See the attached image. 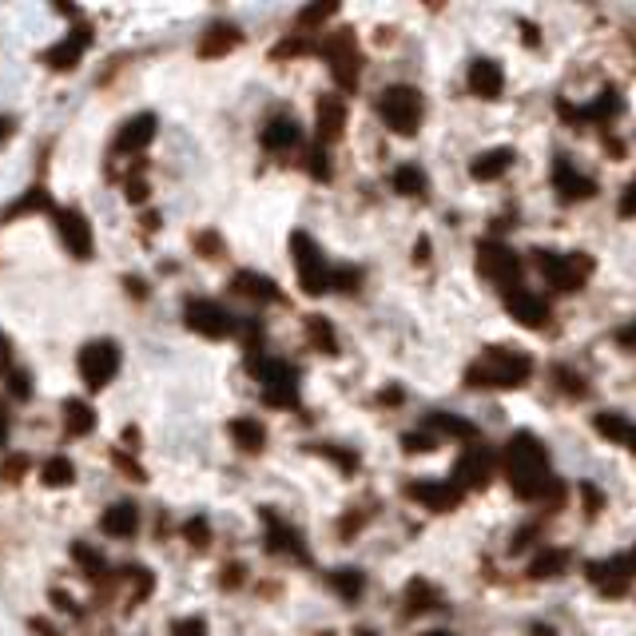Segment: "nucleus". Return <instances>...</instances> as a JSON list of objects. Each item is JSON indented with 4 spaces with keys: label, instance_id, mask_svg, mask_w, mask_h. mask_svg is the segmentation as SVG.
<instances>
[{
    "label": "nucleus",
    "instance_id": "0e129e2a",
    "mask_svg": "<svg viewBox=\"0 0 636 636\" xmlns=\"http://www.w3.org/2000/svg\"><path fill=\"white\" fill-rule=\"evenodd\" d=\"M355 636H378V633H370V628H358V633Z\"/></svg>",
    "mask_w": 636,
    "mask_h": 636
},
{
    "label": "nucleus",
    "instance_id": "4be33fe9",
    "mask_svg": "<svg viewBox=\"0 0 636 636\" xmlns=\"http://www.w3.org/2000/svg\"><path fill=\"white\" fill-rule=\"evenodd\" d=\"M156 140V115L144 112L136 115V120H127L124 127H120V136H115V152L120 156H127V152H140V147H147Z\"/></svg>",
    "mask_w": 636,
    "mask_h": 636
},
{
    "label": "nucleus",
    "instance_id": "37998d69",
    "mask_svg": "<svg viewBox=\"0 0 636 636\" xmlns=\"http://www.w3.org/2000/svg\"><path fill=\"white\" fill-rule=\"evenodd\" d=\"M554 382L557 390H565L569 398H584V387H581V378L569 370V366H554Z\"/></svg>",
    "mask_w": 636,
    "mask_h": 636
},
{
    "label": "nucleus",
    "instance_id": "5701e85b",
    "mask_svg": "<svg viewBox=\"0 0 636 636\" xmlns=\"http://www.w3.org/2000/svg\"><path fill=\"white\" fill-rule=\"evenodd\" d=\"M513 159H517L513 147H490V152H481V156L470 164V176L478 179V183H493V179H501L510 171Z\"/></svg>",
    "mask_w": 636,
    "mask_h": 636
},
{
    "label": "nucleus",
    "instance_id": "bf43d9fd",
    "mask_svg": "<svg viewBox=\"0 0 636 636\" xmlns=\"http://www.w3.org/2000/svg\"><path fill=\"white\" fill-rule=\"evenodd\" d=\"M53 601H56V609H64V613H72V605H76V601H68V596H64L60 589L53 593Z\"/></svg>",
    "mask_w": 636,
    "mask_h": 636
},
{
    "label": "nucleus",
    "instance_id": "412c9836",
    "mask_svg": "<svg viewBox=\"0 0 636 636\" xmlns=\"http://www.w3.org/2000/svg\"><path fill=\"white\" fill-rule=\"evenodd\" d=\"M243 44V32L235 29V24H211L208 32H203V41H199V56L203 60H220V56L235 53Z\"/></svg>",
    "mask_w": 636,
    "mask_h": 636
},
{
    "label": "nucleus",
    "instance_id": "a878e982",
    "mask_svg": "<svg viewBox=\"0 0 636 636\" xmlns=\"http://www.w3.org/2000/svg\"><path fill=\"white\" fill-rule=\"evenodd\" d=\"M303 140V127H299V120H291V115H275L271 124L263 127V147H271V152H287V147H294Z\"/></svg>",
    "mask_w": 636,
    "mask_h": 636
},
{
    "label": "nucleus",
    "instance_id": "09e8293b",
    "mask_svg": "<svg viewBox=\"0 0 636 636\" xmlns=\"http://www.w3.org/2000/svg\"><path fill=\"white\" fill-rule=\"evenodd\" d=\"M581 498H584V513H589V517L601 513V505H605V493L596 490V486H581Z\"/></svg>",
    "mask_w": 636,
    "mask_h": 636
},
{
    "label": "nucleus",
    "instance_id": "cd10ccee",
    "mask_svg": "<svg viewBox=\"0 0 636 636\" xmlns=\"http://www.w3.org/2000/svg\"><path fill=\"white\" fill-rule=\"evenodd\" d=\"M593 426H596V434H605V438L616 442V446L636 449V426L628 422L625 414H596Z\"/></svg>",
    "mask_w": 636,
    "mask_h": 636
},
{
    "label": "nucleus",
    "instance_id": "3c124183",
    "mask_svg": "<svg viewBox=\"0 0 636 636\" xmlns=\"http://www.w3.org/2000/svg\"><path fill=\"white\" fill-rule=\"evenodd\" d=\"M311 176L314 179H331V164H326L323 147H319V152H311Z\"/></svg>",
    "mask_w": 636,
    "mask_h": 636
},
{
    "label": "nucleus",
    "instance_id": "9d476101",
    "mask_svg": "<svg viewBox=\"0 0 636 636\" xmlns=\"http://www.w3.org/2000/svg\"><path fill=\"white\" fill-rule=\"evenodd\" d=\"M76 366H80L83 387H88V390H104L108 382L120 375V346H115L112 338H96V343H88L80 350Z\"/></svg>",
    "mask_w": 636,
    "mask_h": 636
},
{
    "label": "nucleus",
    "instance_id": "e433bc0d",
    "mask_svg": "<svg viewBox=\"0 0 636 636\" xmlns=\"http://www.w3.org/2000/svg\"><path fill=\"white\" fill-rule=\"evenodd\" d=\"M29 211H56V208H53V196H48L44 188H32L29 196H24L21 203H16V208L4 211V220H16V215H29Z\"/></svg>",
    "mask_w": 636,
    "mask_h": 636
},
{
    "label": "nucleus",
    "instance_id": "c756f323",
    "mask_svg": "<svg viewBox=\"0 0 636 636\" xmlns=\"http://www.w3.org/2000/svg\"><path fill=\"white\" fill-rule=\"evenodd\" d=\"M64 429H68L72 438H88L96 429V410L88 406V402H80V398H68V402H64Z\"/></svg>",
    "mask_w": 636,
    "mask_h": 636
},
{
    "label": "nucleus",
    "instance_id": "603ef678",
    "mask_svg": "<svg viewBox=\"0 0 636 636\" xmlns=\"http://www.w3.org/2000/svg\"><path fill=\"white\" fill-rule=\"evenodd\" d=\"M243 573H247V569H243V565H227V569H223V589H239L243 584Z\"/></svg>",
    "mask_w": 636,
    "mask_h": 636
},
{
    "label": "nucleus",
    "instance_id": "473e14b6",
    "mask_svg": "<svg viewBox=\"0 0 636 636\" xmlns=\"http://www.w3.org/2000/svg\"><path fill=\"white\" fill-rule=\"evenodd\" d=\"M41 481L48 486V490H64V486H72V481H76V466L68 458H60V454H56V458L44 461Z\"/></svg>",
    "mask_w": 636,
    "mask_h": 636
},
{
    "label": "nucleus",
    "instance_id": "a211bd4d",
    "mask_svg": "<svg viewBox=\"0 0 636 636\" xmlns=\"http://www.w3.org/2000/svg\"><path fill=\"white\" fill-rule=\"evenodd\" d=\"M314 127H319V144H334L346 127V104L338 96H323L314 108Z\"/></svg>",
    "mask_w": 636,
    "mask_h": 636
},
{
    "label": "nucleus",
    "instance_id": "b1692460",
    "mask_svg": "<svg viewBox=\"0 0 636 636\" xmlns=\"http://www.w3.org/2000/svg\"><path fill=\"white\" fill-rule=\"evenodd\" d=\"M100 529L108 533V537H136L140 529V510L132 505V501H115L112 510H104V517H100Z\"/></svg>",
    "mask_w": 636,
    "mask_h": 636
},
{
    "label": "nucleus",
    "instance_id": "13d9d810",
    "mask_svg": "<svg viewBox=\"0 0 636 636\" xmlns=\"http://www.w3.org/2000/svg\"><path fill=\"white\" fill-rule=\"evenodd\" d=\"M9 446V406H0V449Z\"/></svg>",
    "mask_w": 636,
    "mask_h": 636
},
{
    "label": "nucleus",
    "instance_id": "58836bf2",
    "mask_svg": "<svg viewBox=\"0 0 636 636\" xmlns=\"http://www.w3.org/2000/svg\"><path fill=\"white\" fill-rule=\"evenodd\" d=\"M616 112H621V96H616V92H605V96H601V100H596V104L589 108V112H584V115H589L593 124H613Z\"/></svg>",
    "mask_w": 636,
    "mask_h": 636
},
{
    "label": "nucleus",
    "instance_id": "bb28decb",
    "mask_svg": "<svg viewBox=\"0 0 636 636\" xmlns=\"http://www.w3.org/2000/svg\"><path fill=\"white\" fill-rule=\"evenodd\" d=\"M426 429L438 438V434H449V438H478V426L473 422H466V417L458 414H446V410H434V414L426 417Z\"/></svg>",
    "mask_w": 636,
    "mask_h": 636
},
{
    "label": "nucleus",
    "instance_id": "1a4fd4ad",
    "mask_svg": "<svg viewBox=\"0 0 636 636\" xmlns=\"http://www.w3.org/2000/svg\"><path fill=\"white\" fill-rule=\"evenodd\" d=\"M493 478V449L486 442H470V446L461 449V458L454 461V473H449V486L466 498L473 490H486Z\"/></svg>",
    "mask_w": 636,
    "mask_h": 636
},
{
    "label": "nucleus",
    "instance_id": "7c9ffc66",
    "mask_svg": "<svg viewBox=\"0 0 636 636\" xmlns=\"http://www.w3.org/2000/svg\"><path fill=\"white\" fill-rule=\"evenodd\" d=\"M442 605V593L434 589L429 581H422V577H414V581L406 584V616H417V613H429V609Z\"/></svg>",
    "mask_w": 636,
    "mask_h": 636
},
{
    "label": "nucleus",
    "instance_id": "69168bd1",
    "mask_svg": "<svg viewBox=\"0 0 636 636\" xmlns=\"http://www.w3.org/2000/svg\"><path fill=\"white\" fill-rule=\"evenodd\" d=\"M426 636H454V633H426Z\"/></svg>",
    "mask_w": 636,
    "mask_h": 636
},
{
    "label": "nucleus",
    "instance_id": "f704fd0d",
    "mask_svg": "<svg viewBox=\"0 0 636 636\" xmlns=\"http://www.w3.org/2000/svg\"><path fill=\"white\" fill-rule=\"evenodd\" d=\"M394 191L398 196H422V191H426V171H422V167H414V164H402L394 171Z\"/></svg>",
    "mask_w": 636,
    "mask_h": 636
},
{
    "label": "nucleus",
    "instance_id": "4468645a",
    "mask_svg": "<svg viewBox=\"0 0 636 636\" xmlns=\"http://www.w3.org/2000/svg\"><path fill=\"white\" fill-rule=\"evenodd\" d=\"M263 525H267V549H271V554H287V557H299V561H311L303 537L282 522V517H275L271 510H263Z\"/></svg>",
    "mask_w": 636,
    "mask_h": 636
},
{
    "label": "nucleus",
    "instance_id": "dca6fc26",
    "mask_svg": "<svg viewBox=\"0 0 636 636\" xmlns=\"http://www.w3.org/2000/svg\"><path fill=\"white\" fill-rule=\"evenodd\" d=\"M406 493L414 501H422V505H426V510H434V513H449L461 501V493L454 490L449 481H410Z\"/></svg>",
    "mask_w": 636,
    "mask_h": 636
},
{
    "label": "nucleus",
    "instance_id": "680f3d73",
    "mask_svg": "<svg viewBox=\"0 0 636 636\" xmlns=\"http://www.w3.org/2000/svg\"><path fill=\"white\" fill-rule=\"evenodd\" d=\"M32 633H41V636H56V633H53V628L44 625V621H32Z\"/></svg>",
    "mask_w": 636,
    "mask_h": 636
},
{
    "label": "nucleus",
    "instance_id": "6e6d98bb",
    "mask_svg": "<svg viewBox=\"0 0 636 636\" xmlns=\"http://www.w3.org/2000/svg\"><path fill=\"white\" fill-rule=\"evenodd\" d=\"M29 382H32V378L24 375V370H16V375H12V394H16V398H29V394H32Z\"/></svg>",
    "mask_w": 636,
    "mask_h": 636
},
{
    "label": "nucleus",
    "instance_id": "7ed1b4c3",
    "mask_svg": "<svg viewBox=\"0 0 636 636\" xmlns=\"http://www.w3.org/2000/svg\"><path fill=\"white\" fill-rule=\"evenodd\" d=\"M378 115H382V124L394 136H414L417 127H422V115H426V100L410 83H390L382 100H378Z\"/></svg>",
    "mask_w": 636,
    "mask_h": 636
},
{
    "label": "nucleus",
    "instance_id": "f3484780",
    "mask_svg": "<svg viewBox=\"0 0 636 636\" xmlns=\"http://www.w3.org/2000/svg\"><path fill=\"white\" fill-rule=\"evenodd\" d=\"M554 183H557V196L561 199H589V196H596V179H589V176H581L573 167V159H557L554 164Z\"/></svg>",
    "mask_w": 636,
    "mask_h": 636
},
{
    "label": "nucleus",
    "instance_id": "aec40b11",
    "mask_svg": "<svg viewBox=\"0 0 636 636\" xmlns=\"http://www.w3.org/2000/svg\"><path fill=\"white\" fill-rule=\"evenodd\" d=\"M88 41H92V32L76 29V36H64L60 44H53V48L44 53V64H48V68H56V72H68V68H76V64H80Z\"/></svg>",
    "mask_w": 636,
    "mask_h": 636
},
{
    "label": "nucleus",
    "instance_id": "0eeeda50",
    "mask_svg": "<svg viewBox=\"0 0 636 636\" xmlns=\"http://www.w3.org/2000/svg\"><path fill=\"white\" fill-rule=\"evenodd\" d=\"M319 53H323L326 64H331V72H334V80H338V88H343V92H355V88H358V68H362V56H358L355 32H350V29L331 32V36L319 44Z\"/></svg>",
    "mask_w": 636,
    "mask_h": 636
},
{
    "label": "nucleus",
    "instance_id": "f257e3e1",
    "mask_svg": "<svg viewBox=\"0 0 636 636\" xmlns=\"http://www.w3.org/2000/svg\"><path fill=\"white\" fill-rule=\"evenodd\" d=\"M505 478H510V490L525 501H565V481L554 478L549 470V449L533 434H513L510 446H505Z\"/></svg>",
    "mask_w": 636,
    "mask_h": 636
},
{
    "label": "nucleus",
    "instance_id": "f8f14e48",
    "mask_svg": "<svg viewBox=\"0 0 636 636\" xmlns=\"http://www.w3.org/2000/svg\"><path fill=\"white\" fill-rule=\"evenodd\" d=\"M56 227H60V239L64 247H68V255L72 259H92L96 250V239H92V223H88V215H83L80 208H64L56 211Z\"/></svg>",
    "mask_w": 636,
    "mask_h": 636
},
{
    "label": "nucleus",
    "instance_id": "423d86ee",
    "mask_svg": "<svg viewBox=\"0 0 636 636\" xmlns=\"http://www.w3.org/2000/svg\"><path fill=\"white\" fill-rule=\"evenodd\" d=\"M250 370L259 378L263 398L271 406H294L299 402V370L282 358H250Z\"/></svg>",
    "mask_w": 636,
    "mask_h": 636
},
{
    "label": "nucleus",
    "instance_id": "052dcab7",
    "mask_svg": "<svg viewBox=\"0 0 636 636\" xmlns=\"http://www.w3.org/2000/svg\"><path fill=\"white\" fill-rule=\"evenodd\" d=\"M9 136H12V120L9 115H0V144H4Z\"/></svg>",
    "mask_w": 636,
    "mask_h": 636
},
{
    "label": "nucleus",
    "instance_id": "864d4df0",
    "mask_svg": "<svg viewBox=\"0 0 636 636\" xmlns=\"http://www.w3.org/2000/svg\"><path fill=\"white\" fill-rule=\"evenodd\" d=\"M196 247H199V250H208V259H220V255H223V243L215 239V235H199Z\"/></svg>",
    "mask_w": 636,
    "mask_h": 636
},
{
    "label": "nucleus",
    "instance_id": "e2e57ef3",
    "mask_svg": "<svg viewBox=\"0 0 636 636\" xmlns=\"http://www.w3.org/2000/svg\"><path fill=\"white\" fill-rule=\"evenodd\" d=\"M625 569H628V577H636V545H633V554L625 557Z\"/></svg>",
    "mask_w": 636,
    "mask_h": 636
},
{
    "label": "nucleus",
    "instance_id": "f03ea898",
    "mask_svg": "<svg viewBox=\"0 0 636 636\" xmlns=\"http://www.w3.org/2000/svg\"><path fill=\"white\" fill-rule=\"evenodd\" d=\"M533 375V358L517 346H490L478 362L466 370V387L473 390H513Z\"/></svg>",
    "mask_w": 636,
    "mask_h": 636
},
{
    "label": "nucleus",
    "instance_id": "39448f33",
    "mask_svg": "<svg viewBox=\"0 0 636 636\" xmlns=\"http://www.w3.org/2000/svg\"><path fill=\"white\" fill-rule=\"evenodd\" d=\"M537 267H542L545 282L554 291L573 294L584 287V279L593 275V259L581 255V250H569V255H554V250H537Z\"/></svg>",
    "mask_w": 636,
    "mask_h": 636
},
{
    "label": "nucleus",
    "instance_id": "c9c22d12",
    "mask_svg": "<svg viewBox=\"0 0 636 636\" xmlns=\"http://www.w3.org/2000/svg\"><path fill=\"white\" fill-rule=\"evenodd\" d=\"M331 589L338 596H346V601H358L366 589V577L358 573V569H334L331 573Z\"/></svg>",
    "mask_w": 636,
    "mask_h": 636
},
{
    "label": "nucleus",
    "instance_id": "ddd939ff",
    "mask_svg": "<svg viewBox=\"0 0 636 636\" xmlns=\"http://www.w3.org/2000/svg\"><path fill=\"white\" fill-rule=\"evenodd\" d=\"M505 311H510V319L529 326V331H545V326H549V303H545L537 291H529V287L505 291Z\"/></svg>",
    "mask_w": 636,
    "mask_h": 636
},
{
    "label": "nucleus",
    "instance_id": "6e6552de",
    "mask_svg": "<svg viewBox=\"0 0 636 636\" xmlns=\"http://www.w3.org/2000/svg\"><path fill=\"white\" fill-rule=\"evenodd\" d=\"M478 271L486 275L501 294L513 291V287H522V259L498 239L478 243Z\"/></svg>",
    "mask_w": 636,
    "mask_h": 636
},
{
    "label": "nucleus",
    "instance_id": "a18cd8bd",
    "mask_svg": "<svg viewBox=\"0 0 636 636\" xmlns=\"http://www.w3.org/2000/svg\"><path fill=\"white\" fill-rule=\"evenodd\" d=\"M112 461H115V466H120V470H124L132 481H147V470H144V466H140V461H132V458H127L124 449H115V454H112Z\"/></svg>",
    "mask_w": 636,
    "mask_h": 636
},
{
    "label": "nucleus",
    "instance_id": "49530a36",
    "mask_svg": "<svg viewBox=\"0 0 636 636\" xmlns=\"http://www.w3.org/2000/svg\"><path fill=\"white\" fill-rule=\"evenodd\" d=\"M402 446L410 449V454H426V449H434L438 446V438H434V434H406V438H402Z\"/></svg>",
    "mask_w": 636,
    "mask_h": 636
},
{
    "label": "nucleus",
    "instance_id": "393cba45",
    "mask_svg": "<svg viewBox=\"0 0 636 636\" xmlns=\"http://www.w3.org/2000/svg\"><path fill=\"white\" fill-rule=\"evenodd\" d=\"M231 287L243 294V299H255V303H282V291L275 287V279L259 271H239L231 279Z\"/></svg>",
    "mask_w": 636,
    "mask_h": 636
},
{
    "label": "nucleus",
    "instance_id": "72a5a7b5",
    "mask_svg": "<svg viewBox=\"0 0 636 636\" xmlns=\"http://www.w3.org/2000/svg\"><path fill=\"white\" fill-rule=\"evenodd\" d=\"M306 338H311L323 355H338V338H334V326L326 323L323 314H306Z\"/></svg>",
    "mask_w": 636,
    "mask_h": 636
},
{
    "label": "nucleus",
    "instance_id": "a19ab883",
    "mask_svg": "<svg viewBox=\"0 0 636 636\" xmlns=\"http://www.w3.org/2000/svg\"><path fill=\"white\" fill-rule=\"evenodd\" d=\"M331 16H338V4H311V9L299 12V29H319V24H326Z\"/></svg>",
    "mask_w": 636,
    "mask_h": 636
},
{
    "label": "nucleus",
    "instance_id": "20e7f679",
    "mask_svg": "<svg viewBox=\"0 0 636 636\" xmlns=\"http://www.w3.org/2000/svg\"><path fill=\"white\" fill-rule=\"evenodd\" d=\"M291 259L294 271H299V287L306 294H326L331 291V267H326V255L319 250V243L306 235V231H294L291 235Z\"/></svg>",
    "mask_w": 636,
    "mask_h": 636
},
{
    "label": "nucleus",
    "instance_id": "c85d7f7f",
    "mask_svg": "<svg viewBox=\"0 0 636 636\" xmlns=\"http://www.w3.org/2000/svg\"><path fill=\"white\" fill-rule=\"evenodd\" d=\"M231 438H235L239 449H247V454H259V449L267 446V426H263L259 417H235V422H231Z\"/></svg>",
    "mask_w": 636,
    "mask_h": 636
},
{
    "label": "nucleus",
    "instance_id": "8fccbe9b",
    "mask_svg": "<svg viewBox=\"0 0 636 636\" xmlns=\"http://www.w3.org/2000/svg\"><path fill=\"white\" fill-rule=\"evenodd\" d=\"M616 211H621V220H636V179L625 188V196H621Z\"/></svg>",
    "mask_w": 636,
    "mask_h": 636
},
{
    "label": "nucleus",
    "instance_id": "de8ad7c7",
    "mask_svg": "<svg viewBox=\"0 0 636 636\" xmlns=\"http://www.w3.org/2000/svg\"><path fill=\"white\" fill-rule=\"evenodd\" d=\"M72 557H76V561H83V565H88V573H104V561H100V557H96L92 554V549H88V545H72Z\"/></svg>",
    "mask_w": 636,
    "mask_h": 636
},
{
    "label": "nucleus",
    "instance_id": "2f4dec72",
    "mask_svg": "<svg viewBox=\"0 0 636 636\" xmlns=\"http://www.w3.org/2000/svg\"><path fill=\"white\" fill-rule=\"evenodd\" d=\"M565 565H569V554L565 549H545L529 561V577L533 581H549V577H561Z\"/></svg>",
    "mask_w": 636,
    "mask_h": 636
},
{
    "label": "nucleus",
    "instance_id": "c03bdc74",
    "mask_svg": "<svg viewBox=\"0 0 636 636\" xmlns=\"http://www.w3.org/2000/svg\"><path fill=\"white\" fill-rule=\"evenodd\" d=\"M171 636H208V621L203 616H183V621H176Z\"/></svg>",
    "mask_w": 636,
    "mask_h": 636
},
{
    "label": "nucleus",
    "instance_id": "9b49d317",
    "mask_svg": "<svg viewBox=\"0 0 636 636\" xmlns=\"http://www.w3.org/2000/svg\"><path fill=\"white\" fill-rule=\"evenodd\" d=\"M183 319H188V326L199 334V338H211V343H220V338L235 334V319H231L220 303H208V299H191Z\"/></svg>",
    "mask_w": 636,
    "mask_h": 636
},
{
    "label": "nucleus",
    "instance_id": "ea45409f",
    "mask_svg": "<svg viewBox=\"0 0 636 636\" xmlns=\"http://www.w3.org/2000/svg\"><path fill=\"white\" fill-rule=\"evenodd\" d=\"M306 53H314V41L299 32V36H287L282 44H275L271 56H275V60H287V56H306Z\"/></svg>",
    "mask_w": 636,
    "mask_h": 636
},
{
    "label": "nucleus",
    "instance_id": "4c0bfd02",
    "mask_svg": "<svg viewBox=\"0 0 636 636\" xmlns=\"http://www.w3.org/2000/svg\"><path fill=\"white\" fill-rule=\"evenodd\" d=\"M29 470H32L29 454H9V458H4V466H0V481H4V486H21Z\"/></svg>",
    "mask_w": 636,
    "mask_h": 636
},
{
    "label": "nucleus",
    "instance_id": "5fc2aeb1",
    "mask_svg": "<svg viewBox=\"0 0 636 636\" xmlns=\"http://www.w3.org/2000/svg\"><path fill=\"white\" fill-rule=\"evenodd\" d=\"M9 366H12V343L9 334L0 331V375H9Z\"/></svg>",
    "mask_w": 636,
    "mask_h": 636
},
{
    "label": "nucleus",
    "instance_id": "2eb2a0df",
    "mask_svg": "<svg viewBox=\"0 0 636 636\" xmlns=\"http://www.w3.org/2000/svg\"><path fill=\"white\" fill-rule=\"evenodd\" d=\"M466 83H470V92L478 96V100H498L501 88H505L501 64H498V60H486V56H478V60L470 64V72H466Z\"/></svg>",
    "mask_w": 636,
    "mask_h": 636
},
{
    "label": "nucleus",
    "instance_id": "6ab92c4d",
    "mask_svg": "<svg viewBox=\"0 0 636 636\" xmlns=\"http://www.w3.org/2000/svg\"><path fill=\"white\" fill-rule=\"evenodd\" d=\"M589 581H593L605 596H625V593H628V569H625V557H613V561H596V565H589Z\"/></svg>",
    "mask_w": 636,
    "mask_h": 636
},
{
    "label": "nucleus",
    "instance_id": "4d7b16f0",
    "mask_svg": "<svg viewBox=\"0 0 636 636\" xmlns=\"http://www.w3.org/2000/svg\"><path fill=\"white\" fill-rule=\"evenodd\" d=\"M616 343L625 346V350H636V323L628 326V331H621V334H616Z\"/></svg>",
    "mask_w": 636,
    "mask_h": 636
},
{
    "label": "nucleus",
    "instance_id": "79ce46f5",
    "mask_svg": "<svg viewBox=\"0 0 636 636\" xmlns=\"http://www.w3.org/2000/svg\"><path fill=\"white\" fill-rule=\"evenodd\" d=\"M183 537H188L191 549H208L211 545V522L208 517H191V522L183 525Z\"/></svg>",
    "mask_w": 636,
    "mask_h": 636
}]
</instances>
